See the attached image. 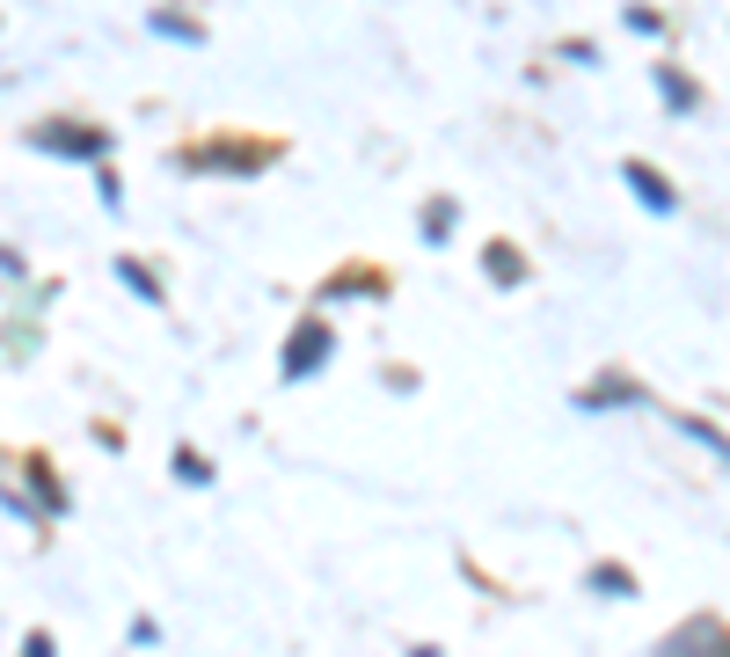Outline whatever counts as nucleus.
Wrapping results in <instances>:
<instances>
[{
    "label": "nucleus",
    "instance_id": "nucleus-1",
    "mask_svg": "<svg viewBox=\"0 0 730 657\" xmlns=\"http://www.w3.org/2000/svg\"><path fill=\"white\" fill-rule=\"evenodd\" d=\"M321 358H329V329H321V321H300L292 343H285V380H307Z\"/></svg>",
    "mask_w": 730,
    "mask_h": 657
},
{
    "label": "nucleus",
    "instance_id": "nucleus-2",
    "mask_svg": "<svg viewBox=\"0 0 730 657\" xmlns=\"http://www.w3.org/2000/svg\"><path fill=\"white\" fill-rule=\"evenodd\" d=\"M665 657H730V635L702 613V621H686V629L665 643Z\"/></svg>",
    "mask_w": 730,
    "mask_h": 657
},
{
    "label": "nucleus",
    "instance_id": "nucleus-3",
    "mask_svg": "<svg viewBox=\"0 0 730 657\" xmlns=\"http://www.w3.org/2000/svg\"><path fill=\"white\" fill-rule=\"evenodd\" d=\"M37 146H59V154H88V161H96V154H102V132H66V124H45V132H37Z\"/></svg>",
    "mask_w": 730,
    "mask_h": 657
},
{
    "label": "nucleus",
    "instance_id": "nucleus-4",
    "mask_svg": "<svg viewBox=\"0 0 730 657\" xmlns=\"http://www.w3.org/2000/svg\"><path fill=\"white\" fill-rule=\"evenodd\" d=\"M635 183V191H643V205H650V212H672V191H665V183H657L650 169H643V161H629V169H621Z\"/></svg>",
    "mask_w": 730,
    "mask_h": 657
},
{
    "label": "nucleus",
    "instance_id": "nucleus-5",
    "mask_svg": "<svg viewBox=\"0 0 730 657\" xmlns=\"http://www.w3.org/2000/svg\"><path fill=\"white\" fill-rule=\"evenodd\" d=\"M175 475H183V483H212V467L197 461V453H175Z\"/></svg>",
    "mask_w": 730,
    "mask_h": 657
},
{
    "label": "nucleus",
    "instance_id": "nucleus-6",
    "mask_svg": "<svg viewBox=\"0 0 730 657\" xmlns=\"http://www.w3.org/2000/svg\"><path fill=\"white\" fill-rule=\"evenodd\" d=\"M592 592H635L629 570H592Z\"/></svg>",
    "mask_w": 730,
    "mask_h": 657
},
{
    "label": "nucleus",
    "instance_id": "nucleus-7",
    "mask_svg": "<svg viewBox=\"0 0 730 657\" xmlns=\"http://www.w3.org/2000/svg\"><path fill=\"white\" fill-rule=\"evenodd\" d=\"M23 657H51V635H29V643H23Z\"/></svg>",
    "mask_w": 730,
    "mask_h": 657
}]
</instances>
